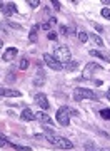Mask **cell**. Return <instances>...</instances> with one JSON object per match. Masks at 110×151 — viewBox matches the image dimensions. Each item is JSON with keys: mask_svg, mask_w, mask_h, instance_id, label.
Returning <instances> with one entry per match:
<instances>
[{"mask_svg": "<svg viewBox=\"0 0 110 151\" xmlns=\"http://www.w3.org/2000/svg\"><path fill=\"white\" fill-rule=\"evenodd\" d=\"M73 99H75V101H85V99H89V101H97L99 96H97L94 91L87 89V87H75V89H73Z\"/></svg>", "mask_w": 110, "mask_h": 151, "instance_id": "obj_1", "label": "cell"}, {"mask_svg": "<svg viewBox=\"0 0 110 151\" xmlns=\"http://www.w3.org/2000/svg\"><path fill=\"white\" fill-rule=\"evenodd\" d=\"M47 141L52 143L55 148H60V150H72L73 143L68 138H63V136H47Z\"/></svg>", "mask_w": 110, "mask_h": 151, "instance_id": "obj_2", "label": "cell"}, {"mask_svg": "<svg viewBox=\"0 0 110 151\" xmlns=\"http://www.w3.org/2000/svg\"><path fill=\"white\" fill-rule=\"evenodd\" d=\"M53 57L58 60V62H65L67 64L68 60H72V52H70V49L67 45H58V47L53 49Z\"/></svg>", "mask_w": 110, "mask_h": 151, "instance_id": "obj_3", "label": "cell"}, {"mask_svg": "<svg viewBox=\"0 0 110 151\" xmlns=\"http://www.w3.org/2000/svg\"><path fill=\"white\" fill-rule=\"evenodd\" d=\"M102 70V65L97 64V62H89V64H85L84 70H82V79L85 81H89V79H94V76L97 72Z\"/></svg>", "mask_w": 110, "mask_h": 151, "instance_id": "obj_4", "label": "cell"}, {"mask_svg": "<svg viewBox=\"0 0 110 151\" xmlns=\"http://www.w3.org/2000/svg\"><path fill=\"white\" fill-rule=\"evenodd\" d=\"M55 118H57V123L60 124V126H68V124H70V108H68V106H62V108L57 111Z\"/></svg>", "mask_w": 110, "mask_h": 151, "instance_id": "obj_5", "label": "cell"}, {"mask_svg": "<svg viewBox=\"0 0 110 151\" xmlns=\"http://www.w3.org/2000/svg\"><path fill=\"white\" fill-rule=\"evenodd\" d=\"M42 57H43V62H45L52 70H63V64L62 62H58L52 54H43Z\"/></svg>", "mask_w": 110, "mask_h": 151, "instance_id": "obj_6", "label": "cell"}, {"mask_svg": "<svg viewBox=\"0 0 110 151\" xmlns=\"http://www.w3.org/2000/svg\"><path fill=\"white\" fill-rule=\"evenodd\" d=\"M33 101H35V104L38 106V108H42L43 111H47V109L50 108V103H48L47 96H45L43 92H38V94H35V96H33Z\"/></svg>", "mask_w": 110, "mask_h": 151, "instance_id": "obj_7", "label": "cell"}, {"mask_svg": "<svg viewBox=\"0 0 110 151\" xmlns=\"http://www.w3.org/2000/svg\"><path fill=\"white\" fill-rule=\"evenodd\" d=\"M0 12L5 17H10L13 12H17V5L12 2H0Z\"/></svg>", "mask_w": 110, "mask_h": 151, "instance_id": "obj_8", "label": "cell"}, {"mask_svg": "<svg viewBox=\"0 0 110 151\" xmlns=\"http://www.w3.org/2000/svg\"><path fill=\"white\" fill-rule=\"evenodd\" d=\"M43 82H45V70L43 69H37L35 76H33V86L40 87V86H43Z\"/></svg>", "mask_w": 110, "mask_h": 151, "instance_id": "obj_9", "label": "cell"}, {"mask_svg": "<svg viewBox=\"0 0 110 151\" xmlns=\"http://www.w3.org/2000/svg\"><path fill=\"white\" fill-rule=\"evenodd\" d=\"M18 54V49L17 47H9L5 50V52H4V55H2V59L4 60H7V62H10L12 59H13V57H15V55Z\"/></svg>", "mask_w": 110, "mask_h": 151, "instance_id": "obj_10", "label": "cell"}, {"mask_svg": "<svg viewBox=\"0 0 110 151\" xmlns=\"http://www.w3.org/2000/svg\"><path fill=\"white\" fill-rule=\"evenodd\" d=\"M20 118H22V121H35V114H33V111H32L30 108H25L23 111L20 113Z\"/></svg>", "mask_w": 110, "mask_h": 151, "instance_id": "obj_11", "label": "cell"}, {"mask_svg": "<svg viewBox=\"0 0 110 151\" xmlns=\"http://www.w3.org/2000/svg\"><path fill=\"white\" fill-rule=\"evenodd\" d=\"M35 118L38 119V121H40V123L47 124V126H52V124H53L52 118H50V116H48V114L42 113V111H40V113H37V114H35Z\"/></svg>", "mask_w": 110, "mask_h": 151, "instance_id": "obj_12", "label": "cell"}, {"mask_svg": "<svg viewBox=\"0 0 110 151\" xmlns=\"http://www.w3.org/2000/svg\"><path fill=\"white\" fill-rule=\"evenodd\" d=\"M38 29H40V25H33L30 29V32H28V42L30 44H35L38 40Z\"/></svg>", "mask_w": 110, "mask_h": 151, "instance_id": "obj_13", "label": "cell"}, {"mask_svg": "<svg viewBox=\"0 0 110 151\" xmlns=\"http://www.w3.org/2000/svg\"><path fill=\"white\" fill-rule=\"evenodd\" d=\"M89 54L92 55V57H99V59H102V60H105V62H109V64H110V57H109V55H105L104 52H100V50H95V49H92Z\"/></svg>", "mask_w": 110, "mask_h": 151, "instance_id": "obj_14", "label": "cell"}, {"mask_svg": "<svg viewBox=\"0 0 110 151\" xmlns=\"http://www.w3.org/2000/svg\"><path fill=\"white\" fill-rule=\"evenodd\" d=\"M4 96H7V97H20L22 92L20 91H15V89H5Z\"/></svg>", "mask_w": 110, "mask_h": 151, "instance_id": "obj_15", "label": "cell"}, {"mask_svg": "<svg viewBox=\"0 0 110 151\" xmlns=\"http://www.w3.org/2000/svg\"><path fill=\"white\" fill-rule=\"evenodd\" d=\"M89 37L95 42V45H99V47H104V45H105L104 40H102V37H100L99 34H92V35H89Z\"/></svg>", "mask_w": 110, "mask_h": 151, "instance_id": "obj_16", "label": "cell"}, {"mask_svg": "<svg viewBox=\"0 0 110 151\" xmlns=\"http://www.w3.org/2000/svg\"><path fill=\"white\" fill-rule=\"evenodd\" d=\"M77 67H79V62H77V60H68L67 64L63 65V69H67V70H75L77 69Z\"/></svg>", "mask_w": 110, "mask_h": 151, "instance_id": "obj_17", "label": "cell"}, {"mask_svg": "<svg viewBox=\"0 0 110 151\" xmlns=\"http://www.w3.org/2000/svg\"><path fill=\"white\" fill-rule=\"evenodd\" d=\"M9 146H10V148H13L15 151H30V148H28V146H20V145H15V143H10V141H9Z\"/></svg>", "mask_w": 110, "mask_h": 151, "instance_id": "obj_18", "label": "cell"}, {"mask_svg": "<svg viewBox=\"0 0 110 151\" xmlns=\"http://www.w3.org/2000/svg\"><path fill=\"white\" fill-rule=\"evenodd\" d=\"M60 32H62V35H72L73 30L70 27H67V25H60Z\"/></svg>", "mask_w": 110, "mask_h": 151, "instance_id": "obj_19", "label": "cell"}, {"mask_svg": "<svg viewBox=\"0 0 110 151\" xmlns=\"http://www.w3.org/2000/svg\"><path fill=\"white\" fill-rule=\"evenodd\" d=\"M100 15L104 17L105 20H110V9H109V7H104L102 12H100Z\"/></svg>", "mask_w": 110, "mask_h": 151, "instance_id": "obj_20", "label": "cell"}, {"mask_svg": "<svg viewBox=\"0 0 110 151\" xmlns=\"http://www.w3.org/2000/svg\"><path fill=\"white\" fill-rule=\"evenodd\" d=\"M18 67H20V70H27V67H28V59H27V57H22Z\"/></svg>", "mask_w": 110, "mask_h": 151, "instance_id": "obj_21", "label": "cell"}, {"mask_svg": "<svg viewBox=\"0 0 110 151\" xmlns=\"http://www.w3.org/2000/svg\"><path fill=\"white\" fill-rule=\"evenodd\" d=\"M79 40H80L82 44H85L87 40H89V34L84 32V30H82V32H79Z\"/></svg>", "mask_w": 110, "mask_h": 151, "instance_id": "obj_22", "label": "cell"}, {"mask_svg": "<svg viewBox=\"0 0 110 151\" xmlns=\"http://www.w3.org/2000/svg\"><path fill=\"white\" fill-rule=\"evenodd\" d=\"M7 146H9V139L0 133V148H7Z\"/></svg>", "mask_w": 110, "mask_h": 151, "instance_id": "obj_23", "label": "cell"}, {"mask_svg": "<svg viewBox=\"0 0 110 151\" xmlns=\"http://www.w3.org/2000/svg\"><path fill=\"white\" fill-rule=\"evenodd\" d=\"M7 25L12 29H17V30H22V25L20 24H17V22H12V20H7Z\"/></svg>", "mask_w": 110, "mask_h": 151, "instance_id": "obj_24", "label": "cell"}, {"mask_svg": "<svg viewBox=\"0 0 110 151\" xmlns=\"http://www.w3.org/2000/svg\"><path fill=\"white\" fill-rule=\"evenodd\" d=\"M27 4H28V5L32 7V9H37V7L40 5V0H28Z\"/></svg>", "mask_w": 110, "mask_h": 151, "instance_id": "obj_25", "label": "cell"}, {"mask_svg": "<svg viewBox=\"0 0 110 151\" xmlns=\"http://www.w3.org/2000/svg\"><path fill=\"white\" fill-rule=\"evenodd\" d=\"M100 114H102V118L104 119H110V109H102Z\"/></svg>", "mask_w": 110, "mask_h": 151, "instance_id": "obj_26", "label": "cell"}, {"mask_svg": "<svg viewBox=\"0 0 110 151\" xmlns=\"http://www.w3.org/2000/svg\"><path fill=\"white\" fill-rule=\"evenodd\" d=\"M50 4H52V7L55 9V10H60V2H58V0H52Z\"/></svg>", "mask_w": 110, "mask_h": 151, "instance_id": "obj_27", "label": "cell"}, {"mask_svg": "<svg viewBox=\"0 0 110 151\" xmlns=\"http://www.w3.org/2000/svg\"><path fill=\"white\" fill-rule=\"evenodd\" d=\"M47 39H48V40H57V34H55V32H48L47 34Z\"/></svg>", "mask_w": 110, "mask_h": 151, "instance_id": "obj_28", "label": "cell"}, {"mask_svg": "<svg viewBox=\"0 0 110 151\" xmlns=\"http://www.w3.org/2000/svg\"><path fill=\"white\" fill-rule=\"evenodd\" d=\"M92 25H94V27L97 29V32H104V27H102L100 24H97V22H92Z\"/></svg>", "mask_w": 110, "mask_h": 151, "instance_id": "obj_29", "label": "cell"}, {"mask_svg": "<svg viewBox=\"0 0 110 151\" xmlns=\"http://www.w3.org/2000/svg\"><path fill=\"white\" fill-rule=\"evenodd\" d=\"M57 24V17H48V25H55Z\"/></svg>", "mask_w": 110, "mask_h": 151, "instance_id": "obj_30", "label": "cell"}, {"mask_svg": "<svg viewBox=\"0 0 110 151\" xmlns=\"http://www.w3.org/2000/svg\"><path fill=\"white\" fill-rule=\"evenodd\" d=\"M42 29L43 30H50V25L48 24H42Z\"/></svg>", "mask_w": 110, "mask_h": 151, "instance_id": "obj_31", "label": "cell"}, {"mask_svg": "<svg viewBox=\"0 0 110 151\" xmlns=\"http://www.w3.org/2000/svg\"><path fill=\"white\" fill-rule=\"evenodd\" d=\"M4 92H5V89H2V87H0V97L4 96Z\"/></svg>", "mask_w": 110, "mask_h": 151, "instance_id": "obj_32", "label": "cell"}, {"mask_svg": "<svg viewBox=\"0 0 110 151\" xmlns=\"http://www.w3.org/2000/svg\"><path fill=\"white\" fill-rule=\"evenodd\" d=\"M102 4H107V5H110V0H102Z\"/></svg>", "mask_w": 110, "mask_h": 151, "instance_id": "obj_33", "label": "cell"}, {"mask_svg": "<svg viewBox=\"0 0 110 151\" xmlns=\"http://www.w3.org/2000/svg\"><path fill=\"white\" fill-rule=\"evenodd\" d=\"M107 97H109V101H110V87H109V91H107Z\"/></svg>", "mask_w": 110, "mask_h": 151, "instance_id": "obj_34", "label": "cell"}, {"mask_svg": "<svg viewBox=\"0 0 110 151\" xmlns=\"http://www.w3.org/2000/svg\"><path fill=\"white\" fill-rule=\"evenodd\" d=\"M2 44H4V42H2V40H0V49H2Z\"/></svg>", "mask_w": 110, "mask_h": 151, "instance_id": "obj_35", "label": "cell"}]
</instances>
